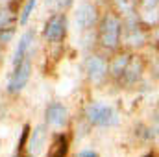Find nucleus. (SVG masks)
<instances>
[{"mask_svg":"<svg viewBox=\"0 0 159 157\" xmlns=\"http://www.w3.org/2000/svg\"><path fill=\"white\" fill-rule=\"evenodd\" d=\"M120 34H122V24H120L119 17L115 15H106L100 20V28H98V41L106 50H117L120 44Z\"/></svg>","mask_w":159,"mask_h":157,"instance_id":"obj_1","label":"nucleus"},{"mask_svg":"<svg viewBox=\"0 0 159 157\" xmlns=\"http://www.w3.org/2000/svg\"><path fill=\"white\" fill-rule=\"evenodd\" d=\"M85 118L94 124V126H102V128H107V126H113L117 124V113L109 107V105H104V104H98V102H93L85 107Z\"/></svg>","mask_w":159,"mask_h":157,"instance_id":"obj_2","label":"nucleus"},{"mask_svg":"<svg viewBox=\"0 0 159 157\" xmlns=\"http://www.w3.org/2000/svg\"><path fill=\"white\" fill-rule=\"evenodd\" d=\"M30 72H32V63H30L28 57L15 63V70H13L11 78L7 81V92H11V94L20 92L24 89V85L28 83V79H30Z\"/></svg>","mask_w":159,"mask_h":157,"instance_id":"obj_3","label":"nucleus"},{"mask_svg":"<svg viewBox=\"0 0 159 157\" xmlns=\"http://www.w3.org/2000/svg\"><path fill=\"white\" fill-rule=\"evenodd\" d=\"M43 35L50 43H59L61 39H65V35H67V17H65V13L52 15L44 24Z\"/></svg>","mask_w":159,"mask_h":157,"instance_id":"obj_4","label":"nucleus"},{"mask_svg":"<svg viewBox=\"0 0 159 157\" xmlns=\"http://www.w3.org/2000/svg\"><path fill=\"white\" fill-rule=\"evenodd\" d=\"M98 20V11L93 4H81L78 7V13H76V22L81 30H89L96 24Z\"/></svg>","mask_w":159,"mask_h":157,"instance_id":"obj_5","label":"nucleus"},{"mask_svg":"<svg viewBox=\"0 0 159 157\" xmlns=\"http://www.w3.org/2000/svg\"><path fill=\"white\" fill-rule=\"evenodd\" d=\"M85 70L93 81H102L107 74V63L100 56H91L85 63Z\"/></svg>","mask_w":159,"mask_h":157,"instance_id":"obj_6","label":"nucleus"},{"mask_svg":"<svg viewBox=\"0 0 159 157\" xmlns=\"http://www.w3.org/2000/svg\"><path fill=\"white\" fill-rule=\"evenodd\" d=\"M69 120V111L63 104L54 102L46 107V122L52 126H65Z\"/></svg>","mask_w":159,"mask_h":157,"instance_id":"obj_7","label":"nucleus"},{"mask_svg":"<svg viewBox=\"0 0 159 157\" xmlns=\"http://www.w3.org/2000/svg\"><path fill=\"white\" fill-rule=\"evenodd\" d=\"M34 43V32H26L20 41H19V46L15 50V57H13V63H19L22 61L24 57H28V52H30V46Z\"/></svg>","mask_w":159,"mask_h":157,"instance_id":"obj_8","label":"nucleus"},{"mask_svg":"<svg viewBox=\"0 0 159 157\" xmlns=\"http://www.w3.org/2000/svg\"><path fill=\"white\" fill-rule=\"evenodd\" d=\"M67 152H69V141L65 135H56L52 146H50V152H48V157H67Z\"/></svg>","mask_w":159,"mask_h":157,"instance_id":"obj_9","label":"nucleus"},{"mask_svg":"<svg viewBox=\"0 0 159 157\" xmlns=\"http://www.w3.org/2000/svg\"><path fill=\"white\" fill-rule=\"evenodd\" d=\"M141 70H143V67H141V63L137 61V59H128V65H126V69H124V72H122V76L120 78H126L128 83H133L135 79L139 78V74H141Z\"/></svg>","mask_w":159,"mask_h":157,"instance_id":"obj_10","label":"nucleus"},{"mask_svg":"<svg viewBox=\"0 0 159 157\" xmlns=\"http://www.w3.org/2000/svg\"><path fill=\"white\" fill-rule=\"evenodd\" d=\"M128 59H129V56H119V57L113 59V63H111V67H109V70H111L113 76H117V78L122 76V72H124V69H126V65H128Z\"/></svg>","mask_w":159,"mask_h":157,"instance_id":"obj_11","label":"nucleus"},{"mask_svg":"<svg viewBox=\"0 0 159 157\" xmlns=\"http://www.w3.org/2000/svg\"><path fill=\"white\" fill-rule=\"evenodd\" d=\"M43 144H44V129H43V128H37V129L34 131V135H32V141H30V150H32V154L39 152L41 148H43Z\"/></svg>","mask_w":159,"mask_h":157,"instance_id":"obj_12","label":"nucleus"},{"mask_svg":"<svg viewBox=\"0 0 159 157\" xmlns=\"http://www.w3.org/2000/svg\"><path fill=\"white\" fill-rule=\"evenodd\" d=\"M35 6H37V0H28V2H26V6H24V9H22V15H20V19H19L20 24H26V22H28V19H30L32 11L35 9Z\"/></svg>","mask_w":159,"mask_h":157,"instance_id":"obj_13","label":"nucleus"},{"mask_svg":"<svg viewBox=\"0 0 159 157\" xmlns=\"http://www.w3.org/2000/svg\"><path fill=\"white\" fill-rule=\"evenodd\" d=\"M76 157H100L96 152H93V150H83V152H80Z\"/></svg>","mask_w":159,"mask_h":157,"instance_id":"obj_14","label":"nucleus"},{"mask_svg":"<svg viewBox=\"0 0 159 157\" xmlns=\"http://www.w3.org/2000/svg\"><path fill=\"white\" fill-rule=\"evenodd\" d=\"M46 2H52V0H46Z\"/></svg>","mask_w":159,"mask_h":157,"instance_id":"obj_15","label":"nucleus"},{"mask_svg":"<svg viewBox=\"0 0 159 157\" xmlns=\"http://www.w3.org/2000/svg\"><path fill=\"white\" fill-rule=\"evenodd\" d=\"M19 157H22V155H19Z\"/></svg>","mask_w":159,"mask_h":157,"instance_id":"obj_16","label":"nucleus"}]
</instances>
